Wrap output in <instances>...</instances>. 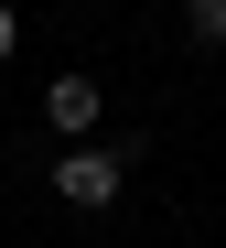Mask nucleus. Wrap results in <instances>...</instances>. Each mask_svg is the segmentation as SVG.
<instances>
[{"instance_id":"4","label":"nucleus","mask_w":226,"mask_h":248,"mask_svg":"<svg viewBox=\"0 0 226 248\" xmlns=\"http://www.w3.org/2000/svg\"><path fill=\"white\" fill-rule=\"evenodd\" d=\"M11 44H22V11H11V0H0V54H11Z\"/></svg>"},{"instance_id":"3","label":"nucleus","mask_w":226,"mask_h":248,"mask_svg":"<svg viewBox=\"0 0 226 248\" xmlns=\"http://www.w3.org/2000/svg\"><path fill=\"white\" fill-rule=\"evenodd\" d=\"M183 32L194 44H226V0H183Z\"/></svg>"},{"instance_id":"2","label":"nucleus","mask_w":226,"mask_h":248,"mask_svg":"<svg viewBox=\"0 0 226 248\" xmlns=\"http://www.w3.org/2000/svg\"><path fill=\"white\" fill-rule=\"evenodd\" d=\"M97 76H54V87H43V119H54V140H75V130H97Z\"/></svg>"},{"instance_id":"1","label":"nucleus","mask_w":226,"mask_h":248,"mask_svg":"<svg viewBox=\"0 0 226 248\" xmlns=\"http://www.w3.org/2000/svg\"><path fill=\"white\" fill-rule=\"evenodd\" d=\"M119 184H129V151H65V162H54V194L75 205V216H108Z\"/></svg>"}]
</instances>
